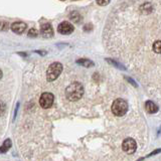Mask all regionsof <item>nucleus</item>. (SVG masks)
Masks as SVG:
<instances>
[{"mask_svg": "<svg viewBox=\"0 0 161 161\" xmlns=\"http://www.w3.org/2000/svg\"><path fill=\"white\" fill-rule=\"evenodd\" d=\"M75 63L80 65H83V67H85V68H91V67H94L95 65L93 60L88 59V58H80V59H77V62Z\"/></svg>", "mask_w": 161, "mask_h": 161, "instance_id": "obj_10", "label": "nucleus"}, {"mask_svg": "<svg viewBox=\"0 0 161 161\" xmlns=\"http://www.w3.org/2000/svg\"><path fill=\"white\" fill-rule=\"evenodd\" d=\"M35 53H37L40 55H45V54H47V52H40V50H36Z\"/></svg>", "mask_w": 161, "mask_h": 161, "instance_id": "obj_22", "label": "nucleus"}, {"mask_svg": "<svg viewBox=\"0 0 161 161\" xmlns=\"http://www.w3.org/2000/svg\"><path fill=\"white\" fill-rule=\"evenodd\" d=\"M69 19L72 20V21H74L75 23H79L80 20H82V16L80 15V13L79 12H77V11H73V12H70V14H69Z\"/></svg>", "mask_w": 161, "mask_h": 161, "instance_id": "obj_12", "label": "nucleus"}, {"mask_svg": "<svg viewBox=\"0 0 161 161\" xmlns=\"http://www.w3.org/2000/svg\"><path fill=\"white\" fill-rule=\"evenodd\" d=\"M11 145H12V142H11V140L10 139H6L3 142L2 146L0 147V153H6L7 151L10 149V147H11Z\"/></svg>", "mask_w": 161, "mask_h": 161, "instance_id": "obj_11", "label": "nucleus"}, {"mask_svg": "<svg viewBox=\"0 0 161 161\" xmlns=\"http://www.w3.org/2000/svg\"><path fill=\"white\" fill-rule=\"evenodd\" d=\"M53 101H54V97L52 93H43L40 96L39 105L42 106V108L43 109H48L53 106Z\"/></svg>", "mask_w": 161, "mask_h": 161, "instance_id": "obj_4", "label": "nucleus"}, {"mask_svg": "<svg viewBox=\"0 0 161 161\" xmlns=\"http://www.w3.org/2000/svg\"><path fill=\"white\" fill-rule=\"evenodd\" d=\"M125 79H126V80H128V82H129L130 84H132V85L134 86V87H135V88H137V87H138V85H137V84H136V83H135V80H134L133 79H131V78H128V77H126Z\"/></svg>", "mask_w": 161, "mask_h": 161, "instance_id": "obj_20", "label": "nucleus"}, {"mask_svg": "<svg viewBox=\"0 0 161 161\" xmlns=\"http://www.w3.org/2000/svg\"><path fill=\"white\" fill-rule=\"evenodd\" d=\"M63 72V64L60 63H53L49 65L47 70V80L48 82H53L55 79H58V75Z\"/></svg>", "mask_w": 161, "mask_h": 161, "instance_id": "obj_3", "label": "nucleus"}, {"mask_svg": "<svg viewBox=\"0 0 161 161\" xmlns=\"http://www.w3.org/2000/svg\"><path fill=\"white\" fill-rule=\"evenodd\" d=\"M38 35V31L35 28H30L28 31V36L29 37H36Z\"/></svg>", "mask_w": 161, "mask_h": 161, "instance_id": "obj_16", "label": "nucleus"}, {"mask_svg": "<svg viewBox=\"0 0 161 161\" xmlns=\"http://www.w3.org/2000/svg\"><path fill=\"white\" fill-rule=\"evenodd\" d=\"M107 60V63H109L110 64H112V65H114V67H116L117 69H123V70H125L126 69V68L124 67V65H122L121 64H119L118 62H116V60H114V59H111V58H107L106 59Z\"/></svg>", "mask_w": 161, "mask_h": 161, "instance_id": "obj_13", "label": "nucleus"}, {"mask_svg": "<svg viewBox=\"0 0 161 161\" xmlns=\"http://www.w3.org/2000/svg\"><path fill=\"white\" fill-rule=\"evenodd\" d=\"M128 111V103L123 99H117L114 101L112 104V113L117 116V117H121L124 116Z\"/></svg>", "mask_w": 161, "mask_h": 161, "instance_id": "obj_2", "label": "nucleus"}, {"mask_svg": "<svg viewBox=\"0 0 161 161\" xmlns=\"http://www.w3.org/2000/svg\"><path fill=\"white\" fill-rule=\"evenodd\" d=\"M74 25L68 21H64L58 26V31L60 34H70L74 31Z\"/></svg>", "mask_w": 161, "mask_h": 161, "instance_id": "obj_6", "label": "nucleus"}, {"mask_svg": "<svg viewBox=\"0 0 161 161\" xmlns=\"http://www.w3.org/2000/svg\"><path fill=\"white\" fill-rule=\"evenodd\" d=\"M5 111H6V106L2 101H0V116H2L5 113Z\"/></svg>", "mask_w": 161, "mask_h": 161, "instance_id": "obj_17", "label": "nucleus"}, {"mask_svg": "<svg viewBox=\"0 0 161 161\" xmlns=\"http://www.w3.org/2000/svg\"><path fill=\"white\" fill-rule=\"evenodd\" d=\"M84 29L86 30V31H89V30H92V29H93L92 24H86V25H85V27H84Z\"/></svg>", "mask_w": 161, "mask_h": 161, "instance_id": "obj_21", "label": "nucleus"}, {"mask_svg": "<svg viewBox=\"0 0 161 161\" xmlns=\"http://www.w3.org/2000/svg\"><path fill=\"white\" fill-rule=\"evenodd\" d=\"M160 152V149H157V150H155L154 152H152V153H150L148 156H152V155H154V154H156V153H159Z\"/></svg>", "mask_w": 161, "mask_h": 161, "instance_id": "obj_23", "label": "nucleus"}, {"mask_svg": "<svg viewBox=\"0 0 161 161\" xmlns=\"http://www.w3.org/2000/svg\"><path fill=\"white\" fill-rule=\"evenodd\" d=\"M27 25L25 24L24 22H21V21H18V22H14L11 24V26H10V28H11V30L13 32L17 33V34H21L25 31V29H26Z\"/></svg>", "mask_w": 161, "mask_h": 161, "instance_id": "obj_8", "label": "nucleus"}, {"mask_svg": "<svg viewBox=\"0 0 161 161\" xmlns=\"http://www.w3.org/2000/svg\"><path fill=\"white\" fill-rule=\"evenodd\" d=\"M122 148L127 154H133L137 149V144L132 138H126L122 143Z\"/></svg>", "mask_w": 161, "mask_h": 161, "instance_id": "obj_5", "label": "nucleus"}, {"mask_svg": "<svg viewBox=\"0 0 161 161\" xmlns=\"http://www.w3.org/2000/svg\"><path fill=\"white\" fill-rule=\"evenodd\" d=\"M9 27V25L6 21H1L0 22V30H6Z\"/></svg>", "mask_w": 161, "mask_h": 161, "instance_id": "obj_18", "label": "nucleus"}, {"mask_svg": "<svg viewBox=\"0 0 161 161\" xmlns=\"http://www.w3.org/2000/svg\"><path fill=\"white\" fill-rule=\"evenodd\" d=\"M96 1L101 6H106V5H108L110 3V0H96Z\"/></svg>", "mask_w": 161, "mask_h": 161, "instance_id": "obj_19", "label": "nucleus"}, {"mask_svg": "<svg viewBox=\"0 0 161 161\" xmlns=\"http://www.w3.org/2000/svg\"><path fill=\"white\" fill-rule=\"evenodd\" d=\"M140 10L143 13H148V12L152 11V6H151V4H149V3H144L142 6L140 7Z\"/></svg>", "mask_w": 161, "mask_h": 161, "instance_id": "obj_14", "label": "nucleus"}, {"mask_svg": "<svg viewBox=\"0 0 161 161\" xmlns=\"http://www.w3.org/2000/svg\"><path fill=\"white\" fill-rule=\"evenodd\" d=\"M40 33L43 37L49 38L53 35V28L49 23H43L40 25Z\"/></svg>", "mask_w": 161, "mask_h": 161, "instance_id": "obj_7", "label": "nucleus"}, {"mask_svg": "<svg viewBox=\"0 0 161 161\" xmlns=\"http://www.w3.org/2000/svg\"><path fill=\"white\" fill-rule=\"evenodd\" d=\"M83 95H84V87L79 82L72 83L65 89V98L69 101H72V102L79 101L83 97Z\"/></svg>", "mask_w": 161, "mask_h": 161, "instance_id": "obj_1", "label": "nucleus"}, {"mask_svg": "<svg viewBox=\"0 0 161 161\" xmlns=\"http://www.w3.org/2000/svg\"><path fill=\"white\" fill-rule=\"evenodd\" d=\"M2 75H2V70H1V69H0V80H1V78H2Z\"/></svg>", "mask_w": 161, "mask_h": 161, "instance_id": "obj_24", "label": "nucleus"}, {"mask_svg": "<svg viewBox=\"0 0 161 161\" xmlns=\"http://www.w3.org/2000/svg\"><path fill=\"white\" fill-rule=\"evenodd\" d=\"M145 110L149 114H155L158 112V106L152 101H147L145 103Z\"/></svg>", "mask_w": 161, "mask_h": 161, "instance_id": "obj_9", "label": "nucleus"}, {"mask_svg": "<svg viewBox=\"0 0 161 161\" xmlns=\"http://www.w3.org/2000/svg\"><path fill=\"white\" fill-rule=\"evenodd\" d=\"M153 50L156 53H160V52H161V42H160L159 39L156 40V42H154V44H153Z\"/></svg>", "mask_w": 161, "mask_h": 161, "instance_id": "obj_15", "label": "nucleus"}]
</instances>
